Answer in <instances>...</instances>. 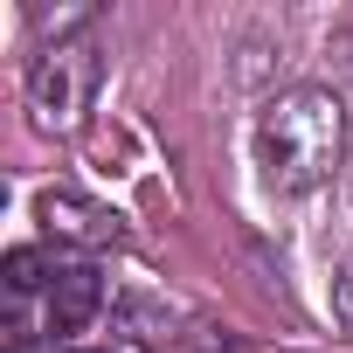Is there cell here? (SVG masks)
I'll list each match as a JSON object with an SVG mask.
<instances>
[{
  "label": "cell",
  "instance_id": "obj_3",
  "mask_svg": "<svg viewBox=\"0 0 353 353\" xmlns=\"http://www.w3.org/2000/svg\"><path fill=\"white\" fill-rule=\"evenodd\" d=\"M35 215H42V229H49L56 243H77V250L118 243V215L97 208V201H83V194H70V188H49V194L35 201Z\"/></svg>",
  "mask_w": 353,
  "mask_h": 353
},
{
  "label": "cell",
  "instance_id": "obj_4",
  "mask_svg": "<svg viewBox=\"0 0 353 353\" xmlns=\"http://www.w3.org/2000/svg\"><path fill=\"white\" fill-rule=\"evenodd\" d=\"M97 312H104V277H97V263L56 270V284H49V332L70 339V332H83Z\"/></svg>",
  "mask_w": 353,
  "mask_h": 353
},
{
  "label": "cell",
  "instance_id": "obj_5",
  "mask_svg": "<svg viewBox=\"0 0 353 353\" xmlns=\"http://www.w3.org/2000/svg\"><path fill=\"white\" fill-rule=\"evenodd\" d=\"M111 332L118 339H139V346H166L173 339V305H159L145 291H118L111 298Z\"/></svg>",
  "mask_w": 353,
  "mask_h": 353
},
{
  "label": "cell",
  "instance_id": "obj_7",
  "mask_svg": "<svg viewBox=\"0 0 353 353\" xmlns=\"http://www.w3.org/2000/svg\"><path fill=\"white\" fill-rule=\"evenodd\" d=\"M332 312H339V325L353 332V270H339V277H332Z\"/></svg>",
  "mask_w": 353,
  "mask_h": 353
},
{
  "label": "cell",
  "instance_id": "obj_2",
  "mask_svg": "<svg viewBox=\"0 0 353 353\" xmlns=\"http://www.w3.org/2000/svg\"><path fill=\"white\" fill-rule=\"evenodd\" d=\"M97 77H104V63H97V42H90V35L49 42V49L28 63V118H35V132H49V139L83 132L90 97H97Z\"/></svg>",
  "mask_w": 353,
  "mask_h": 353
},
{
  "label": "cell",
  "instance_id": "obj_1",
  "mask_svg": "<svg viewBox=\"0 0 353 353\" xmlns=\"http://www.w3.org/2000/svg\"><path fill=\"white\" fill-rule=\"evenodd\" d=\"M346 152V104L325 83L277 90L256 118V166L277 194H312L332 181V166Z\"/></svg>",
  "mask_w": 353,
  "mask_h": 353
},
{
  "label": "cell",
  "instance_id": "obj_8",
  "mask_svg": "<svg viewBox=\"0 0 353 353\" xmlns=\"http://www.w3.org/2000/svg\"><path fill=\"white\" fill-rule=\"evenodd\" d=\"M90 353H111V346H90Z\"/></svg>",
  "mask_w": 353,
  "mask_h": 353
},
{
  "label": "cell",
  "instance_id": "obj_6",
  "mask_svg": "<svg viewBox=\"0 0 353 353\" xmlns=\"http://www.w3.org/2000/svg\"><path fill=\"white\" fill-rule=\"evenodd\" d=\"M42 284H56L49 277V256L42 250H8V291L21 298V291H42Z\"/></svg>",
  "mask_w": 353,
  "mask_h": 353
}]
</instances>
